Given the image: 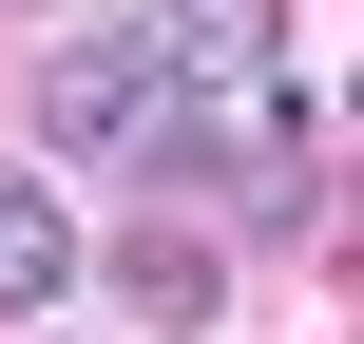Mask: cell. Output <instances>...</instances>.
Masks as SVG:
<instances>
[{
    "label": "cell",
    "mask_w": 364,
    "mask_h": 344,
    "mask_svg": "<svg viewBox=\"0 0 364 344\" xmlns=\"http://www.w3.org/2000/svg\"><path fill=\"white\" fill-rule=\"evenodd\" d=\"M38 153H77V172H192V115H173V77L134 38H58L38 57Z\"/></svg>",
    "instance_id": "1"
},
{
    "label": "cell",
    "mask_w": 364,
    "mask_h": 344,
    "mask_svg": "<svg viewBox=\"0 0 364 344\" xmlns=\"http://www.w3.org/2000/svg\"><path fill=\"white\" fill-rule=\"evenodd\" d=\"M58 287H77V211L0 153V326H19V306H58Z\"/></svg>",
    "instance_id": "3"
},
{
    "label": "cell",
    "mask_w": 364,
    "mask_h": 344,
    "mask_svg": "<svg viewBox=\"0 0 364 344\" xmlns=\"http://www.w3.org/2000/svg\"><path fill=\"white\" fill-rule=\"evenodd\" d=\"M115 306H134V326H211V249H154V230H134V249H115Z\"/></svg>",
    "instance_id": "4"
},
{
    "label": "cell",
    "mask_w": 364,
    "mask_h": 344,
    "mask_svg": "<svg viewBox=\"0 0 364 344\" xmlns=\"http://www.w3.org/2000/svg\"><path fill=\"white\" fill-rule=\"evenodd\" d=\"M115 38L173 77V115H192V134H211V115H250V96H288V0H134Z\"/></svg>",
    "instance_id": "2"
}]
</instances>
